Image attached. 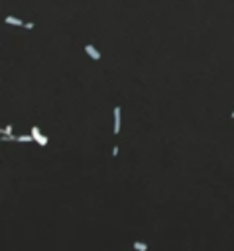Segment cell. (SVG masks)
Here are the masks:
<instances>
[{
    "mask_svg": "<svg viewBox=\"0 0 234 251\" xmlns=\"http://www.w3.org/2000/svg\"><path fill=\"white\" fill-rule=\"evenodd\" d=\"M114 134H120V108H114Z\"/></svg>",
    "mask_w": 234,
    "mask_h": 251,
    "instance_id": "cell-1",
    "label": "cell"
},
{
    "mask_svg": "<svg viewBox=\"0 0 234 251\" xmlns=\"http://www.w3.org/2000/svg\"><path fill=\"white\" fill-rule=\"evenodd\" d=\"M85 51H87V53H89V55L94 59V61H98V59H100V53H98V51L91 45V43H89V45H85Z\"/></svg>",
    "mask_w": 234,
    "mask_h": 251,
    "instance_id": "cell-2",
    "label": "cell"
},
{
    "mask_svg": "<svg viewBox=\"0 0 234 251\" xmlns=\"http://www.w3.org/2000/svg\"><path fill=\"white\" fill-rule=\"evenodd\" d=\"M4 22H6V24H12V26H26V22H22L18 18H12V16H6Z\"/></svg>",
    "mask_w": 234,
    "mask_h": 251,
    "instance_id": "cell-3",
    "label": "cell"
},
{
    "mask_svg": "<svg viewBox=\"0 0 234 251\" xmlns=\"http://www.w3.org/2000/svg\"><path fill=\"white\" fill-rule=\"evenodd\" d=\"M30 141H35V137L30 134V136H18V143H30Z\"/></svg>",
    "mask_w": 234,
    "mask_h": 251,
    "instance_id": "cell-4",
    "label": "cell"
},
{
    "mask_svg": "<svg viewBox=\"0 0 234 251\" xmlns=\"http://www.w3.org/2000/svg\"><path fill=\"white\" fill-rule=\"evenodd\" d=\"M134 249L136 251H148V245L142 243V241H134Z\"/></svg>",
    "mask_w": 234,
    "mask_h": 251,
    "instance_id": "cell-5",
    "label": "cell"
},
{
    "mask_svg": "<svg viewBox=\"0 0 234 251\" xmlns=\"http://www.w3.org/2000/svg\"><path fill=\"white\" fill-rule=\"evenodd\" d=\"M35 141H38V143H40V145H41V147H45V145H47V141H49V139H47V137H45V136H40V137H38V139H35Z\"/></svg>",
    "mask_w": 234,
    "mask_h": 251,
    "instance_id": "cell-6",
    "label": "cell"
},
{
    "mask_svg": "<svg viewBox=\"0 0 234 251\" xmlns=\"http://www.w3.org/2000/svg\"><path fill=\"white\" fill-rule=\"evenodd\" d=\"M32 136H34L35 139H38V137L41 136V131H40V128H38V126H34V128H32Z\"/></svg>",
    "mask_w": 234,
    "mask_h": 251,
    "instance_id": "cell-7",
    "label": "cell"
},
{
    "mask_svg": "<svg viewBox=\"0 0 234 251\" xmlns=\"http://www.w3.org/2000/svg\"><path fill=\"white\" fill-rule=\"evenodd\" d=\"M12 134V126H4V130H2V136H10Z\"/></svg>",
    "mask_w": 234,
    "mask_h": 251,
    "instance_id": "cell-8",
    "label": "cell"
}]
</instances>
